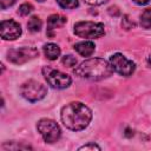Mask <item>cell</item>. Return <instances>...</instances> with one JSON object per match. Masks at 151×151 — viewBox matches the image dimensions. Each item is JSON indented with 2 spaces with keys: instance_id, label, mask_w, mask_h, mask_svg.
Listing matches in <instances>:
<instances>
[{
  "instance_id": "1",
  "label": "cell",
  "mask_w": 151,
  "mask_h": 151,
  "mask_svg": "<svg viewBox=\"0 0 151 151\" xmlns=\"http://www.w3.org/2000/svg\"><path fill=\"white\" fill-rule=\"evenodd\" d=\"M60 118L67 129L72 131H80L90 124L92 112L85 104L80 101H72L61 109Z\"/></svg>"
},
{
  "instance_id": "2",
  "label": "cell",
  "mask_w": 151,
  "mask_h": 151,
  "mask_svg": "<svg viewBox=\"0 0 151 151\" xmlns=\"http://www.w3.org/2000/svg\"><path fill=\"white\" fill-rule=\"evenodd\" d=\"M112 73H113L112 65L101 58L87 59L74 68L76 76L83 79L92 80V81H99V80L106 79Z\"/></svg>"
},
{
  "instance_id": "3",
  "label": "cell",
  "mask_w": 151,
  "mask_h": 151,
  "mask_svg": "<svg viewBox=\"0 0 151 151\" xmlns=\"http://www.w3.org/2000/svg\"><path fill=\"white\" fill-rule=\"evenodd\" d=\"M74 34L84 39H96L105 34V27L101 22L79 21L74 25Z\"/></svg>"
},
{
  "instance_id": "4",
  "label": "cell",
  "mask_w": 151,
  "mask_h": 151,
  "mask_svg": "<svg viewBox=\"0 0 151 151\" xmlns=\"http://www.w3.org/2000/svg\"><path fill=\"white\" fill-rule=\"evenodd\" d=\"M42 74L46 79V81L48 83V85L53 88L57 90H63L66 88L71 85V77L61 71L54 70L50 66H45L42 68Z\"/></svg>"
},
{
  "instance_id": "5",
  "label": "cell",
  "mask_w": 151,
  "mask_h": 151,
  "mask_svg": "<svg viewBox=\"0 0 151 151\" xmlns=\"http://www.w3.org/2000/svg\"><path fill=\"white\" fill-rule=\"evenodd\" d=\"M20 93L26 100L34 103L41 100L47 94V88L45 87V85L37 80H28L21 85Z\"/></svg>"
},
{
  "instance_id": "6",
  "label": "cell",
  "mask_w": 151,
  "mask_h": 151,
  "mask_svg": "<svg viewBox=\"0 0 151 151\" xmlns=\"http://www.w3.org/2000/svg\"><path fill=\"white\" fill-rule=\"evenodd\" d=\"M37 129L46 143L57 142L61 134V130L59 125L53 119H48V118L40 119L37 124Z\"/></svg>"
},
{
  "instance_id": "7",
  "label": "cell",
  "mask_w": 151,
  "mask_h": 151,
  "mask_svg": "<svg viewBox=\"0 0 151 151\" xmlns=\"http://www.w3.org/2000/svg\"><path fill=\"white\" fill-rule=\"evenodd\" d=\"M38 54V50L34 47H20L9 50L7 52V59L15 65H21L34 59Z\"/></svg>"
},
{
  "instance_id": "8",
  "label": "cell",
  "mask_w": 151,
  "mask_h": 151,
  "mask_svg": "<svg viewBox=\"0 0 151 151\" xmlns=\"http://www.w3.org/2000/svg\"><path fill=\"white\" fill-rule=\"evenodd\" d=\"M110 64L113 67V71H116L117 73H119L120 76H125L129 77L134 72L136 65L133 61L129 60L125 55H123L122 53H116L110 58Z\"/></svg>"
},
{
  "instance_id": "9",
  "label": "cell",
  "mask_w": 151,
  "mask_h": 151,
  "mask_svg": "<svg viewBox=\"0 0 151 151\" xmlns=\"http://www.w3.org/2000/svg\"><path fill=\"white\" fill-rule=\"evenodd\" d=\"M0 33L4 40H14L21 35V26L14 20H4L0 25Z\"/></svg>"
},
{
  "instance_id": "10",
  "label": "cell",
  "mask_w": 151,
  "mask_h": 151,
  "mask_svg": "<svg viewBox=\"0 0 151 151\" xmlns=\"http://www.w3.org/2000/svg\"><path fill=\"white\" fill-rule=\"evenodd\" d=\"M66 24V18L60 14H52L47 19V34L53 37V31Z\"/></svg>"
},
{
  "instance_id": "11",
  "label": "cell",
  "mask_w": 151,
  "mask_h": 151,
  "mask_svg": "<svg viewBox=\"0 0 151 151\" xmlns=\"http://www.w3.org/2000/svg\"><path fill=\"white\" fill-rule=\"evenodd\" d=\"M74 50L83 57H90L93 54L94 50H96V46L92 41H88V40H85V41H80L78 44L74 45Z\"/></svg>"
},
{
  "instance_id": "12",
  "label": "cell",
  "mask_w": 151,
  "mask_h": 151,
  "mask_svg": "<svg viewBox=\"0 0 151 151\" xmlns=\"http://www.w3.org/2000/svg\"><path fill=\"white\" fill-rule=\"evenodd\" d=\"M44 53H45V55H46L47 59L55 60L60 55V48H59V46L57 44L50 42V44H46L44 46Z\"/></svg>"
},
{
  "instance_id": "13",
  "label": "cell",
  "mask_w": 151,
  "mask_h": 151,
  "mask_svg": "<svg viewBox=\"0 0 151 151\" xmlns=\"http://www.w3.org/2000/svg\"><path fill=\"white\" fill-rule=\"evenodd\" d=\"M41 25H42L41 20H40L38 17H35V15L31 17L29 20H28V22H27V27H28V29H29L31 32H33V33L39 32L40 28H41Z\"/></svg>"
},
{
  "instance_id": "14",
  "label": "cell",
  "mask_w": 151,
  "mask_h": 151,
  "mask_svg": "<svg viewBox=\"0 0 151 151\" xmlns=\"http://www.w3.org/2000/svg\"><path fill=\"white\" fill-rule=\"evenodd\" d=\"M140 25L143 28H151V8H146L140 15Z\"/></svg>"
},
{
  "instance_id": "15",
  "label": "cell",
  "mask_w": 151,
  "mask_h": 151,
  "mask_svg": "<svg viewBox=\"0 0 151 151\" xmlns=\"http://www.w3.org/2000/svg\"><path fill=\"white\" fill-rule=\"evenodd\" d=\"M2 149L5 150H31L32 147L27 144H17L15 142H11V143H5L2 145Z\"/></svg>"
},
{
  "instance_id": "16",
  "label": "cell",
  "mask_w": 151,
  "mask_h": 151,
  "mask_svg": "<svg viewBox=\"0 0 151 151\" xmlns=\"http://www.w3.org/2000/svg\"><path fill=\"white\" fill-rule=\"evenodd\" d=\"M57 2L60 7H63L65 9H73L79 6L78 0H57Z\"/></svg>"
},
{
  "instance_id": "17",
  "label": "cell",
  "mask_w": 151,
  "mask_h": 151,
  "mask_svg": "<svg viewBox=\"0 0 151 151\" xmlns=\"http://www.w3.org/2000/svg\"><path fill=\"white\" fill-rule=\"evenodd\" d=\"M32 11H33V6H32L31 4H28V2H25V4H22V5L19 7L18 13H19L20 15L25 17V15H28Z\"/></svg>"
},
{
  "instance_id": "18",
  "label": "cell",
  "mask_w": 151,
  "mask_h": 151,
  "mask_svg": "<svg viewBox=\"0 0 151 151\" xmlns=\"http://www.w3.org/2000/svg\"><path fill=\"white\" fill-rule=\"evenodd\" d=\"M63 64L65 65V66H67V67H72V66H74L76 64H77V59H76V57H73V55H71V54H67V55H65V57H63Z\"/></svg>"
},
{
  "instance_id": "19",
  "label": "cell",
  "mask_w": 151,
  "mask_h": 151,
  "mask_svg": "<svg viewBox=\"0 0 151 151\" xmlns=\"http://www.w3.org/2000/svg\"><path fill=\"white\" fill-rule=\"evenodd\" d=\"M122 26H123V28H125V29H131V28H133V27L136 26V24H134L132 20H130L129 15H124V18H123V20H122Z\"/></svg>"
},
{
  "instance_id": "20",
  "label": "cell",
  "mask_w": 151,
  "mask_h": 151,
  "mask_svg": "<svg viewBox=\"0 0 151 151\" xmlns=\"http://www.w3.org/2000/svg\"><path fill=\"white\" fill-rule=\"evenodd\" d=\"M79 150H100V147L94 143H88L79 147Z\"/></svg>"
},
{
  "instance_id": "21",
  "label": "cell",
  "mask_w": 151,
  "mask_h": 151,
  "mask_svg": "<svg viewBox=\"0 0 151 151\" xmlns=\"http://www.w3.org/2000/svg\"><path fill=\"white\" fill-rule=\"evenodd\" d=\"M15 1H17V0H0V7H1L2 9H5V8H7V7L14 5Z\"/></svg>"
},
{
  "instance_id": "22",
  "label": "cell",
  "mask_w": 151,
  "mask_h": 151,
  "mask_svg": "<svg viewBox=\"0 0 151 151\" xmlns=\"http://www.w3.org/2000/svg\"><path fill=\"white\" fill-rule=\"evenodd\" d=\"M83 1L88 4V5H92V6H99V5L105 4L107 0H83Z\"/></svg>"
},
{
  "instance_id": "23",
  "label": "cell",
  "mask_w": 151,
  "mask_h": 151,
  "mask_svg": "<svg viewBox=\"0 0 151 151\" xmlns=\"http://www.w3.org/2000/svg\"><path fill=\"white\" fill-rule=\"evenodd\" d=\"M132 1L136 2L137 5H146V4H149L150 0H132Z\"/></svg>"
},
{
  "instance_id": "24",
  "label": "cell",
  "mask_w": 151,
  "mask_h": 151,
  "mask_svg": "<svg viewBox=\"0 0 151 151\" xmlns=\"http://www.w3.org/2000/svg\"><path fill=\"white\" fill-rule=\"evenodd\" d=\"M124 134H125L126 137H132V136H133V130H131V129H126Z\"/></svg>"
},
{
  "instance_id": "25",
  "label": "cell",
  "mask_w": 151,
  "mask_h": 151,
  "mask_svg": "<svg viewBox=\"0 0 151 151\" xmlns=\"http://www.w3.org/2000/svg\"><path fill=\"white\" fill-rule=\"evenodd\" d=\"M147 65H149V66L151 67V54H150V55L147 57Z\"/></svg>"
},
{
  "instance_id": "26",
  "label": "cell",
  "mask_w": 151,
  "mask_h": 151,
  "mask_svg": "<svg viewBox=\"0 0 151 151\" xmlns=\"http://www.w3.org/2000/svg\"><path fill=\"white\" fill-rule=\"evenodd\" d=\"M37 1H39V2H44L45 0H37Z\"/></svg>"
}]
</instances>
